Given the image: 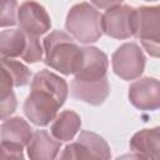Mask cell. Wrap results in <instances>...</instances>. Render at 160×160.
<instances>
[{
  "instance_id": "12",
  "label": "cell",
  "mask_w": 160,
  "mask_h": 160,
  "mask_svg": "<svg viewBox=\"0 0 160 160\" xmlns=\"http://www.w3.org/2000/svg\"><path fill=\"white\" fill-rule=\"evenodd\" d=\"M70 94L74 99L90 105H101L110 94L108 78L96 81H82L75 79L70 82Z\"/></svg>"
},
{
  "instance_id": "1",
  "label": "cell",
  "mask_w": 160,
  "mask_h": 160,
  "mask_svg": "<svg viewBox=\"0 0 160 160\" xmlns=\"http://www.w3.org/2000/svg\"><path fill=\"white\" fill-rule=\"evenodd\" d=\"M69 95L65 79L42 69L38 71L30 85V92L24 102V114L36 126H46L56 118Z\"/></svg>"
},
{
  "instance_id": "5",
  "label": "cell",
  "mask_w": 160,
  "mask_h": 160,
  "mask_svg": "<svg viewBox=\"0 0 160 160\" xmlns=\"http://www.w3.org/2000/svg\"><path fill=\"white\" fill-rule=\"evenodd\" d=\"M138 26V8L116 5L102 14V31L110 38L124 40L135 36Z\"/></svg>"
},
{
  "instance_id": "7",
  "label": "cell",
  "mask_w": 160,
  "mask_h": 160,
  "mask_svg": "<svg viewBox=\"0 0 160 160\" xmlns=\"http://www.w3.org/2000/svg\"><path fill=\"white\" fill-rule=\"evenodd\" d=\"M60 159H110L111 149L106 140L96 132L82 130L76 141L66 145Z\"/></svg>"
},
{
  "instance_id": "21",
  "label": "cell",
  "mask_w": 160,
  "mask_h": 160,
  "mask_svg": "<svg viewBox=\"0 0 160 160\" xmlns=\"http://www.w3.org/2000/svg\"><path fill=\"white\" fill-rule=\"evenodd\" d=\"M92 5H95L99 9H110L116 5H120L124 0H90Z\"/></svg>"
},
{
  "instance_id": "15",
  "label": "cell",
  "mask_w": 160,
  "mask_h": 160,
  "mask_svg": "<svg viewBox=\"0 0 160 160\" xmlns=\"http://www.w3.org/2000/svg\"><path fill=\"white\" fill-rule=\"evenodd\" d=\"M29 35L19 29H4L0 32V55L1 59L21 58L28 46Z\"/></svg>"
},
{
  "instance_id": "16",
  "label": "cell",
  "mask_w": 160,
  "mask_h": 160,
  "mask_svg": "<svg viewBox=\"0 0 160 160\" xmlns=\"http://www.w3.org/2000/svg\"><path fill=\"white\" fill-rule=\"evenodd\" d=\"M81 119L72 110H64L56 115L50 126V132L60 141H70L80 131Z\"/></svg>"
},
{
  "instance_id": "10",
  "label": "cell",
  "mask_w": 160,
  "mask_h": 160,
  "mask_svg": "<svg viewBox=\"0 0 160 160\" xmlns=\"http://www.w3.org/2000/svg\"><path fill=\"white\" fill-rule=\"evenodd\" d=\"M18 24L26 34L39 38L50 30L51 19L42 5L34 0H26L19 6Z\"/></svg>"
},
{
  "instance_id": "14",
  "label": "cell",
  "mask_w": 160,
  "mask_h": 160,
  "mask_svg": "<svg viewBox=\"0 0 160 160\" xmlns=\"http://www.w3.org/2000/svg\"><path fill=\"white\" fill-rule=\"evenodd\" d=\"M61 141L46 130H35L26 146L28 156L32 160H51L59 156Z\"/></svg>"
},
{
  "instance_id": "11",
  "label": "cell",
  "mask_w": 160,
  "mask_h": 160,
  "mask_svg": "<svg viewBox=\"0 0 160 160\" xmlns=\"http://www.w3.org/2000/svg\"><path fill=\"white\" fill-rule=\"evenodd\" d=\"M108 69L109 59L102 50L96 46H84L81 64L74 76L82 81H96L106 78Z\"/></svg>"
},
{
  "instance_id": "9",
  "label": "cell",
  "mask_w": 160,
  "mask_h": 160,
  "mask_svg": "<svg viewBox=\"0 0 160 160\" xmlns=\"http://www.w3.org/2000/svg\"><path fill=\"white\" fill-rule=\"evenodd\" d=\"M129 101L141 111L160 109V80L150 76L138 78L129 86Z\"/></svg>"
},
{
  "instance_id": "13",
  "label": "cell",
  "mask_w": 160,
  "mask_h": 160,
  "mask_svg": "<svg viewBox=\"0 0 160 160\" xmlns=\"http://www.w3.org/2000/svg\"><path fill=\"white\" fill-rule=\"evenodd\" d=\"M129 146L135 158L160 160V126L139 130L130 139Z\"/></svg>"
},
{
  "instance_id": "18",
  "label": "cell",
  "mask_w": 160,
  "mask_h": 160,
  "mask_svg": "<svg viewBox=\"0 0 160 160\" xmlns=\"http://www.w3.org/2000/svg\"><path fill=\"white\" fill-rule=\"evenodd\" d=\"M19 6L16 0H1V14H0V26L2 29L8 26H14L18 24Z\"/></svg>"
},
{
  "instance_id": "6",
  "label": "cell",
  "mask_w": 160,
  "mask_h": 160,
  "mask_svg": "<svg viewBox=\"0 0 160 160\" xmlns=\"http://www.w3.org/2000/svg\"><path fill=\"white\" fill-rule=\"evenodd\" d=\"M135 36L152 58H160V5L138 8Z\"/></svg>"
},
{
  "instance_id": "3",
  "label": "cell",
  "mask_w": 160,
  "mask_h": 160,
  "mask_svg": "<svg viewBox=\"0 0 160 160\" xmlns=\"http://www.w3.org/2000/svg\"><path fill=\"white\" fill-rule=\"evenodd\" d=\"M65 28L68 32L81 44L96 42L102 31V14L89 2H79L70 8Z\"/></svg>"
},
{
  "instance_id": "22",
  "label": "cell",
  "mask_w": 160,
  "mask_h": 160,
  "mask_svg": "<svg viewBox=\"0 0 160 160\" xmlns=\"http://www.w3.org/2000/svg\"><path fill=\"white\" fill-rule=\"evenodd\" d=\"M145 1H156V0H145Z\"/></svg>"
},
{
  "instance_id": "17",
  "label": "cell",
  "mask_w": 160,
  "mask_h": 160,
  "mask_svg": "<svg viewBox=\"0 0 160 160\" xmlns=\"http://www.w3.org/2000/svg\"><path fill=\"white\" fill-rule=\"evenodd\" d=\"M1 66L9 74L14 84V88L25 86L30 82L31 71L25 64L16 61L14 59H1Z\"/></svg>"
},
{
  "instance_id": "4",
  "label": "cell",
  "mask_w": 160,
  "mask_h": 160,
  "mask_svg": "<svg viewBox=\"0 0 160 160\" xmlns=\"http://www.w3.org/2000/svg\"><path fill=\"white\" fill-rule=\"evenodd\" d=\"M1 159H24V148L32 138L34 130L20 116L2 120L1 122Z\"/></svg>"
},
{
  "instance_id": "8",
  "label": "cell",
  "mask_w": 160,
  "mask_h": 160,
  "mask_svg": "<svg viewBox=\"0 0 160 160\" xmlns=\"http://www.w3.org/2000/svg\"><path fill=\"white\" fill-rule=\"evenodd\" d=\"M146 58L136 42L120 45L111 56L112 71L122 80H135L145 69Z\"/></svg>"
},
{
  "instance_id": "20",
  "label": "cell",
  "mask_w": 160,
  "mask_h": 160,
  "mask_svg": "<svg viewBox=\"0 0 160 160\" xmlns=\"http://www.w3.org/2000/svg\"><path fill=\"white\" fill-rule=\"evenodd\" d=\"M16 98L12 90L1 92V120L8 119L16 109Z\"/></svg>"
},
{
  "instance_id": "19",
  "label": "cell",
  "mask_w": 160,
  "mask_h": 160,
  "mask_svg": "<svg viewBox=\"0 0 160 160\" xmlns=\"http://www.w3.org/2000/svg\"><path fill=\"white\" fill-rule=\"evenodd\" d=\"M29 35V34H28ZM44 48L40 44V40L38 36H32L29 35V40H28V46L25 52L22 54L21 59L29 64H35L42 60V55H44Z\"/></svg>"
},
{
  "instance_id": "2",
  "label": "cell",
  "mask_w": 160,
  "mask_h": 160,
  "mask_svg": "<svg viewBox=\"0 0 160 160\" xmlns=\"http://www.w3.org/2000/svg\"><path fill=\"white\" fill-rule=\"evenodd\" d=\"M45 64L64 74L75 75L82 59V48L66 31L54 30L42 40Z\"/></svg>"
}]
</instances>
